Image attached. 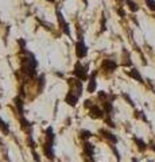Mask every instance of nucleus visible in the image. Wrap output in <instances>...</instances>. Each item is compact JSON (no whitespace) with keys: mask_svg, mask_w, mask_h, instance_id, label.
<instances>
[{"mask_svg":"<svg viewBox=\"0 0 155 162\" xmlns=\"http://www.w3.org/2000/svg\"><path fill=\"white\" fill-rule=\"evenodd\" d=\"M69 92H67L66 97H65V101H66L69 106H76L77 101H78L80 96L82 95V83L78 78H69Z\"/></svg>","mask_w":155,"mask_h":162,"instance_id":"nucleus-1","label":"nucleus"},{"mask_svg":"<svg viewBox=\"0 0 155 162\" xmlns=\"http://www.w3.org/2000/svg\"><path fill=\"white\" fill-rule=\"evenodd\" d=\"M37 65H38V62H37L35 57L27 51V56L20 59V72L31 78L37 74Z\"/></svg>","mask_w":155,"mask_h":162,"instance_id":"nucleus-2","label":"nucleus"},{"mask_svg":"<svg viewBox=\"0 0 155 162\" xmlns=\"http://www.w3.org/2000/svg\"><path fill=\"white\" fill-rule=\"evenodd\" d=\"M73 73L80 81H85V80H88V66H84V65L78 61L76 64V66H74Z\"/></svg>","mask_w":155,"mask_h":162,"instance_id":"nucleus-3","label":"nucleus"},{"mask_svg":"<svg viewBox=\"0 0 155 162\" xmlns=\"http://www.w3.org/2000/svg\"><path fill=\"white\" fill-rule=\"evenodd\" d=\"M86 54H88V47L85 45L82 37L80 35L78 42L76 43V56L78 57V58H84V57H86Z\"/></svg>","mask_w":155,"mask_h":162,"instance_id":"nucleus-4","label":"nucleus"},{"mask_svg":"<svg viewBox=\"0 0 155 162\" xmlns=\"http://www.w3.org/2000/svg\"><path fill=\"white\" fill-rule=\"evenodd\" d=\"M42 150H43V154L49 159H54L56 154H54V149H53V143L51 142H45L43 146H42Z\"/></svg>","mask_w":155,"mask_h":162,"instance_id":"nucleus-5","label":"nucleus"},{"mask_svg":"<svg viewBox=\"0 0 155 162\" xmlns=\"http://www.w3.org/2000/svg\"><path fill=\"white\" fill-rule=\"evenodd\" d=\"M104 114H105V112L102 111L100 107H97V106H91L89 107V115H91V118L101 119L102 116H104Z\"/></svg>","mask_w":155,"mask_h":162,"instance_id":"nucleus-6","label":"nucleus"},{"mask_svg":"<svg viewBox=\"0 0 155 162\" xmlns=\"http://www.w3.org/2000/svg\"><path fill=\"white\" fill-rule=\"evenodd\" d=\"M57 16H58V22H59V26H61L62 31L66 34V35H70V30H69V24L65 22V18L64 15L61 14V11H59L58 8H57Z\"/></svg>","mask_w":155,"mask_h":162,"instance_id":"nucleus-7","label":"nucleus"},{"mask_svg":"<svg viewBox=\"0 0 155 162\" xmlns=\"http://www.w3.org/2000/svg\"><path fill=\"white\" fill-rule=\"evenodd\" d=\"M100 134H102V136H104V138H105L108 142H111L112 144H116L117 141H119V139H117V136L115 135V134H112L111 131H108V130L101 128V130H100Z\"/></svg>","mask_w":155,"mask_h":162,"instance_id":"nucleus-8","label":"nucleus"},{"mask_svg":"<svg viewBox=\"0 0 155 162\" xmlns=\"http://www.w3.org/2000/svg\"><path fill=\"white\" fill-rule=\"evenodd\" d=\"M84 154L86 155L88 159H93L94 155V146L92 143H89L88 141L84 142Z\"/></svg>","mask_w":155,"mask_h":162,"instance_id":"nucleus-9","label":"nucleus"},{"mask_svg":"<svg viewBox=\"0 0 155 162\" xmlns=\"http://www.w3.org/2000/svg\"><path fill=\"white\" fill-rule=\"evenodd\" d=\"M116 68H117V64L115 61H112V59H104V61H102V69H105L109 73L116 70Z\"/></svg>","mask_w":155,"mask_h":162,"instance_id":"nucleus-10","label":"nucleus"},{"mask_svg":"<svg viewBox=\"0 0 155 162\" xmlns=\"http://www.w3.org/2000/svg\"><path fill=\"white\" fill-rule=\"evenodd\" d=\"M96 86H97V83H96V72H94V73H92L91 77H89V84H88L86 91H88L89 93H93V92L96 91Z\"/></svg>","mask_w":155,"mask_h":162,"instance_id":"nucleus-11","label":"nucleus"},{"mask_svg":"<svg viewBox=\"0 0 155 162\" xmlns=\"http://www.w3.org/2000/svg\"><path fill=\"white\" fill-rule=\"evenodd\" d=\"M134 142L136 143L137 149H139L140 151H146V150H147V147H148V146H147V143L143 141V139H139V138H136V136L134 138Z\"/></svg>","mask_w":155,"mask_h":162,"instance_id":"nucleus-12","label":"nucleus"},{"mask_svg":"<svg viewBox=\"0 0 155 162\" xmlns=\"http://www.w3.org/2000/svg\"><path fill=\"white\" fill-rule=\"evenodd\" d=\"M127 73H128V76H129V77H132V78H135L136 81H139V83L143 84V78H142L140 73H139V72H137L136 69H131V70H128Z\"/></svg>","mask_w":155,"mask_h":162,"instance_id":"nucleus-13","label":"nucleus"},{"mask_svg":"<svg viewBox=\"0 0 155 162\" xmlns=\"http://www.w3.org/2000/svg\"><path fill=\"white\" fill-rule=\"evenodd\" d=\"M54 131L51 127H47L46 130V142H51V143H54Z\"/></svg>","mask_w":155,"mask_h":162,"instance_id":"nucleus-14","label":"nucleus"},{"mask_svg":"<svg viewBox=\"0 0 155 162\" xmlns=\"http://www.w3.org/2000/svg\"><path fill=\"white\" fill-rule=\"evenodd\" d=\"M15 104H16L18 112H19V115H20V118H22V116H23V100H22L20 97H16V99H15Z\"/></svg>","mask_w":155,"mask_h":162,"instance_id":"nucleus-15","label":"nucleus"},{"mask_svg":"<svg viewBox=\"0 0 155 162\" xmlns=\"http://www.w3.org/2000/svg\"><path fill=\"white\" fill-rule=\"evenodd\" d=\"M20 126H22V130H24V131H27V133H30V128H31V123H30L29 120H26V119L22 116L20 118Z\"/></svg>","mask_w":155,"mask_h":162,"instance_id":"nucleus-16","label":"nucleus"},{"mask_svg":"<svg viewBox=\"0 0 155 162\" xmlns=\"http://www.w3.org/2000/svg\"><path fill=\"white\" fill-rule=\"evenodd\" d=\"M80 136H81V139H84V142H86L92 136V133L88 130H82V131H80Z\"/></svg>","mask_w":155,"mask_h":162,"instance_id":"nucleus-17","label":"nucleus"},{"mask_svg":"<svg viewBox=\"0 0 155 162\" xmlns=\"http://www.w3.org/2000/svg\"><path fill=\"white\" fill-rule=\"evenodd\" d=\"M126 3H127V6H128V8L131 10L132 12H136L137 10H139V7H137V4H136V3H134L132 0H126Z\"/></svg>","mask_w":155,"mask_h":162,"instance_id":"nucleus-18","label":"nucleus"},{"mask_svg":"<svg viewBox=\"0 0 155 162\" xmlns=\"http://www.w3.org/2000/svg\"><path fill=\"white\" fill-rule=\"evenodd\" d=\"M123 57H124V59H127L126 62H124V66H131V61H129V54L127 53V50H123Z\"/></svg>","mask_w":155,"mask_h":162,"instance_id":"nucleus-19","label":"nucleus"},{"mask_svg":"<svg viewBox=\"0 0 155 162\" xmlns=\"http://www.w3.org/2000/svg\"><path fill=\"white\" fill-rule=\"evenodd\" d=\"M0 128L3 130V133L8 134L10 128H8V126H7V123H6V122H4V120H1V118H0Z\"/></svg>","mask_w":155,"mask_h":162,"instance_id":"nucleus-20","label":"nucleus"},{"mask_svg":"<svg viewBox=\"0 0 155 162\" xmlns=\"http://www.w3.org/2000/svg\"><path fill=\"white\" fill-rule=\"evenodd\" d=\"M146 4L151 11H155V0H146Z\"/></svg>","mask_w":155,"mask_h":162,"instance_id":"nucleus-21","label":"nucleus"},{"mask_svg":"<svg viewBox=\"0 0 155 162\" xmlns=\"http://www.w3.org/2000/svg\"><path fill=\"white\" fill-rule=\"evenodd\" d=\"M135 116H136V118H140V119H143V120H147L146 119V116L143 115V112H139V111H135Z\"/></svg>","mask_w":155,"mask_h":162,"instance_id":"nucleus-22","label":"nucleus"},{"mask_svg":"<svg viewBox=\"0 0 155 162\" xmlns=\"http://www.w3.org/2000/svg\"><path fill=\"white\" fill-rule=\"evenodd\" d=\"M148 147H150V149H151V150H152V151H155V143H154V142H150V144H148Z\"/></svg>","mask_w":155,"mask_h":162,"instance_id":"nucleus-23","label":"nucleus"},{"mask_svg":"<svg viewBox=\"0 0 155 162\" xmlns=\"http://www.w3.org/2000/svg\"><path fill=\"white\" fill-rule=\"evenodd\" d=\"M32 154H34V158H35V161H37V162H39V157H38V154H37L35 151H32Z\"/></svg>","mask_w":155,"mask_h":162,"instance_id":"nucleus-24","label":"nucleus"},{"mask_svg":"<svg viewBox=\"0 0 155 162\" xmlns=\"http://www.w3.org/2000/svg\"><path fill=\"white\" fill-rule=\"evenodd\" d=\"M132 162H139V161H137L136 158H132Z\"/></svg>","mask_w":155,"mask_h":162,"instance_id":"nucleus-25","label":"nucleus"},{"mask_svg":"<svg viewBox=\"0 0 155 162\" xmlns=\"http://www.w3.org/2000/svg\"><path fill=\"white\" fill-rule=\"evenodd\" d=\"M47 1H51V3H53V1H54V0H47Z\"/></svg>","mask_w":155,"mask_h":162,"instance_id":"nucleus-26","label":"nucleus"},{"mask_svg":"<svg viewBox=\"0 0 155 162\" xmlns=\"http://www.w3.org/2000/svg\"><path fill=\"white\" fill-rule=\"evenodd\" d=\"M84 1H85V3H86V0H84Z\"/></svg>","mask_w":155,"mask_h":162,"instance_id":"nucleus-27","label":"nucleus"}]
</instances>
